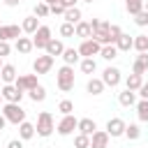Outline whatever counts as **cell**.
Instances as JSON below:
<instances>
[{
	"label": "cell",
	"instance_id": "1",
	"mask_svg": "<svg viewBox=\"0 0 148 148\" xmlns=\"http://www.w3.org/2000/svg\"><path fill=\"white\" fill-rule=\"evenodd\" d=\"M0 113L7 118V123H14V125H21L25 120V109L21 104H14V102H7L0 106Z\"/></svg>",
	"mask_w": 148,
	"mask_h": 148
},
{
	"label": "cell",
	"instance_id": "2",
	"mask_svg": "<svg viewBox=\"0 0 148 148\" xmlns=\"http://www.w3.org/2000/svg\"><path fill=\"white\" fill-rule=\"evenodd\" d=\"M56 86H58L62 92H69V90L74 88V67L62 65V67L56 72Z\"/></svg>",
	"mask_w": 148,
	"mask_h": 148
},
{
	"label": "cell",
	"instance_id": "3",
	"mask_svg": "<svg viewBox=\"0 0 148 148\" xmlns=\"http://www.w3.org/2000/svg\"><path fill=\"white\" fill-rule=\"evenodd\" d=\"M35 130H37V136H51V132L56 130L53 127V116L49 113V111H42L39 116H37V125H35Z\"/></svg>",
	"mask_w": 148,
	"mask_h": 148
},
{
	"label": "cell",
	"instance_id": "4",
	"mask_svg": "<svg viewBox=\"0 0 148 148\" xmlns=\"http://www.w3.org/2000/svg\"><path fill=\"white\" fill-rule=\"evenodd\" d=\"M53 39V32H51V28L49 25H39V30L32 35V44H35V49H46V44Z\"/></svg>",
	"mask_w": 148,
	"mask_h": 148
},
{
	"label": "cell",
	"instance_id": "5",
	"mask_svg": "<svg viewBox=\"0 0 148 148\" xmlns=\"http://www.w3.org/2000/svg\"><path fill=\"white\" fill-rule=\"evenodd\" d=\"M79 53H81V58H92V56H99V53H102V44H97L92 37H90V39H83V42L79 44Z\"/></svg>",
	"mask_w": 148,
	"mask_h": 148
},
{
	"label": "cell",
	"instance_id": "6",
	"mask_svg": "<svg viewBox=\"0 0 148 148\" xmlns=\"http://www.w3.org/2000/svg\"><path fill=\"white\" fill-rule=\"evenodd\" d=\"M0 92H2V99L5 102H14V104H21V99H23V90H18L14 83H5L2 88H0Z\"/></svg>",
	"mask_w": 148,
	"mask_h": 148
},
{
	"label": "cell",
	"instance_id": "7",
	"mask_svg": "<svg viewBox=\"0 0 148 148\" xmlns=\"http://www.w3.org/2000/svg\"><path fill=\"white\" fill-rule=\"evenodd\" d=\"M14 86H16L18 90L28 92V90L37 88V86H39V81H37V74H18V76H16V81H14Z\"/></svg>",
	"mask_w": 148,
	"mask_h": 148
},
{
	"label": "cell",
	"instance_id": "8",
	"mask_svg": "<svg viewBox=\"0 0 148 148\" xmlns=\"http://www.w3.org/2000/svg\"><path fill=\"white\" fill-rule=\"evenodd\" d=\"M76 127H79V120L69 113V116H62V118H60V123H58V127H56V130H58V134H60V136H69Z\"/></svg>",
	"mask_w": 148,
	"mask_h": 148
},
{
	"label": "cell",
	"instance_id": "9",
	"mask_svg": "<svg viewBox=\"0 0 148 148\" xmlns=\"http://www.w3.org/2000/svg\"><path fill=\"white\" fill-rule=\"evenodd\" d=\"M51 67H53V56H49V53L37 56L35 62H32V72L35 74H46V72H51Z\"/></svg>",
	"mask_w": 148,
	"mask_h": 148
},
{
	"label": "cell",
	"instance_id": "10",
	"mask_svg": "<svg viewBox=\"0 0 148 148\" xmlns=\"http://www.w3.org/2000/svg\"><path fill=\"white\" fill-rule=\"evenodd\" d=\"M102 81H104V86H109V88H116V86H120V81H123V76H120V69L118 67H106L104 72H102V76H99Z\"/></svg>",
	"mask_w": 148,
	"mask_h": 148
},
{
	"label": "cell",
	"instance_id": "11",
	"mask_svg": "<svg viewBox=\"0 0 148 148\" xmlns=\"http://www.w3.org/2000/svg\"><path fill=\"white\" fill-rule=\"evenodd\" d=\"M125 127H127V123H125L123 118H109V120H106V134H109L111 139L123 136V134H125Z\"/></svg>",
	"mask_w": 148,
	"mask_h": 148
},
{
	"label": "cell",
	"instance_id": "12",
	"mask_svg": "<svg viewBox=\"0 0 148 148\" xmlns=\"http://www.w3.org/2000/svg\"><path fill=\"white\" fill-rule=\"evenodd\" d=\"M23 35V28L21 25H0V42H9V39H18Z\"/></svg>",
	"mask_w": 148,
	"mask_h": 148
},
{
	"label": "cell",
	"instance_id": "13",
	"mask_svg": "<svg viewBox=\"0 0 148 148\" xmlns=\"http://www.w3.org/2000/svg\"><path fill=\"white\" fill-rule=\"evenodd\" d=\"M109 134H106V130H97L92 136H90V148H106L109 146Z\"/></svg>",
	"mask_w": 148,
	"mask_h": 148
},
{
	"label": "cell",
	"instance_id": "14",
	"mask_svg": "<svg viewBox=\"0 0 148 148\" xmlns=\"http://www.w3.org/2000/svg\"><path fill=\"white\" fill-rule=\"evenodd\" d=\"M132 72L134 74H146L148 72V53H139L136 58H134V62H132Z\"/></svg>",
	"mask_w": 148,
	"mask_h": 148
},
{
	"label": "cell",
	"instance_id": "15",
	"mask_svg": "<svg viewBox=\"0 0 148 148\" xmlns=\"http://www.w3.org/2000/svg\"><path fill=\"white\" fill-rule=\"evenodd\" d=\"M76 130H79V134H88V136H92V134L97 132V123H95L92 118H81Z\"/></svg>",
	"mask_w": 148,
	"mask_h": 148
},
{
	"label": "cell",
	"instance_id": "16",
	"mask_svg": "<svg viewBox=\"0 0 148 148\" xmlns=\"http://www.w3.org/2000/svg\"><path fill=\"white\" fill-rule=\"evenodd\" d=\"M16 76H18V74H16V67L9 65V62H5L2 69H0V81H2V83H14Z\"/></svg>",
	"mask_w": 148,
	"mask_h": 148
},
{
	"label": "cell",
	"instance_id": "17",
	"mask_svg": "<svg viewBox=\"0 0 148 148\" xmlns=\"http://www.w3.org/2000/svg\"><path fill=\"white\" fill-rule=\"evenodd\" d=\"M21 28H23L25 35H35V32L39 30V18H37L35 14H32V16H25L23 23H21Z\"/></svg>",
	"mask_w": 148,
	"mask_h": 148
},
{
	"label": "cell",
	"instance_id": "18",
	"mask_svg": "<svg viewBox=\"0 0 148 148\" xmlns=\"http://www.w3.org/2000/svg\"><path fill=\"white\" fill-rule=\"evenodd\" d=\"M35 134H37V130H35V125H32V123L23 120V123L18 125V139H21V141H28V139H32Z\"/></svg>",
	"mask_w": 148,
	"mask_h": 148
},
{
	"label": "cell",
	"instance_id": "19",
	"mask_svg": "<svg viewBox=\"0 0 148 148\" xmlns=\"http://www.w3.org/2000/svg\"><path fill=\"white\" fill-rule=\"evenodd\" d=\"M141 86H143V76H141V74H134V72H132V74L125 79V88L132 90V92H139Z\"/></svg>",
	"mask_w": 148,
	"mask_h": 148
},
{
	"label": "cell",
	"instance_id": "20",
	"mask_svg": "<svg viewBox=\"0 0 148 148\" xmlns=\"http://www.w3.org/2000/svg\"><path fill=\"white\" fill-rule=\"evenodd\" d=\"M109 25H111V23H106L104 28H99V30H95V32H92V39H95L97 44H102V46L111 44V37H109Z\"/></svg>",
	"mask_w": 148,
	"mask_h": 148
},
{
	"label": "cell",
	"instance_id": "21",
	"mask_svg": "<svg viewBox=\"0 0 148 148\" xmlns=\"http://www.w3.org/2000/svg\"><path fill=\"white\" fill-rule=\"evenodd\" d=\"M104 88H106V86H104V81H102V79H95V76H92V79H88V83H86V90H88L90 95H102V92H104Z\"/></svg>",
	"mask_w": 148,
	"mask_h": 148
},
{
	"label": "cell",
	"instance_id": "22",
	"mask_svg": "<svg viewBox=\"0 0 148 148\" xmlns=\"http://www.w3.org/2000/svg\"><path fill=\"white\" fill-rule=\"evenodd\" d=\"M76 37H81V42L92 37V28H90V21H79V23H76Z\"/></svg>",
	"mask_w": 148,
	"mask_h": 148
},
{
	"label": "cell",
	"instance_id": "23",
	"mask_svg": "<svg viewBox=\"0 0 148 148\" xmlns=\"http://www.w3.org/2000/svg\"><path fill=\"white\" fill-rule=\"evenodd\" d=\"M44 51H46L49 56H53V58H56V56H62V51H65V44H62L60 39H56V37H53V39L46 44V49H44Z\"/></svg>",
	"mask_w": 148,
	"mask_h": 148
},
{
	"label": "cell",
	"instance_id": "24",
	"mask_svg": "<svg viewBox=\"0 0 148 148\" xmlns=\"http://www.w3.org/2000/svg\"><path fill=\"white\" fill-rule=\"evenodd\" d=\"M62 60H65V65L74 67V65L81 60V53H79V49H65V51H62Z\"/></svg>",
	"mask_w": 148,
	"mask_h": 148
},
{
	"label": "cell",
	"instance_id": "25",
	"mask_svg": "<svg viewBox=\"0 0 148 148\" xmlns=\"http://www.w3.org/2000/svg\"><path fill=\"white\" fill-rule=\"evenodd\" d=\"M118 102H120V106H134L136 104V92L125 88L123 92H118Z\"/></svg>",
	"mask_w": 148,
	"mask_h": 148
},
{
	"label": "cell",
	"instance_id": "26",
	"mask_svg": "<svg viewBox=\"0 0 148 148\" xmlns=\"http://www.w3.org/2000/svg\"><path fill=\"white\" fill-rule=\"evenodd\" d=\"M32 49H35L32 37H18V39H16V51H18V53H23V56H25V53H30Z\"/></svg>",
	"mask_w": 148,
	"mask_h": 148
},
{
	"label": "cell",
	"instance_id": "27",
	"mask_svg": "<svg viewBox=\"0 0 148 148\" xmlns=\"http://www.w3.org/2000/svg\"><path fill=\"white\" fill-rule=\"evenodd\" d=\"M116 49L118 51H130V49H134V37H130V35H120L118 37V42H116Z\"/></svg>",
	"mask_w": 148,
	"mask_h": 148
},
{
	"label": "cell",
	"instance_id": "28",
	"mask_svg": "<svg viewBox=\"0 0 148 148\" xmlns=\"http://www.w3.org/2000/svg\"><path fill=\"white\" fill-rule=\"evenodd\" d=\"M125 9H127V14L136 16L139 12H143V0H125Z\"/></svg>",
	"mask_w": 148,
	"mask_h": 148
},
{
	"label": "cell",
	"instance_id": "29",
	"mask_svg": "<svg viewBox=\"0 0 148 148\" xmlns=\"http://www.w3.org/2000/svg\"><path fill=\"white\" fill-rule=\"evenodd\" d=\"M28 97H30L32 102H44V99H46V88H44V86H37V88L28 90Z\"/></svg>",
	"mask_w": 148,
	"mask_h": 148
},
{
	"label": "cell",
	"instance_id": "30",
	"mask_svg": "<svg viewBox=\"0 0 148 148\" xmlns=\"http://www.w3.org/2000/svg\"><path fill=\"white\" fill-rule=\"evenodd\" d=\"M136 116L141 123H148V99H139L136 102Z\"/></svg>",
	"mask_w": 148,
	"mask_h": 148
},
{
	"label": "cell",
	"instance_id": "31",
	"mask_svg": "<svg viewBox=\"0 0 148 148\" xmlns=\"http://www.w3.org/2000/svg\"><path fill=\"white\" fill-rule=\"evenodd\" d=\"M65 21H67V23H72V25H76V23L81 21V9H79V7L67 9V12H65Z\"/></svg>",
	"mask_w": 148,
	"mask_h": 148
},
{
	"label": "cell",
	"instance_id": "32",
	"mask_svg": "<svg viewBox=\"0 0 148 148\" xmlns=\"http://www.w3.org/2000/svg\"><path fill=\"white\" fill-rule=\"evenodd\" d=\"M134 49L139 53H148V35H136L134 37Z\"/></svg>",
	"mask_w": 148,
	"mask_h": 148
},
{
	"label": "cell",
	"instance_id": "33",
	"mask_svg": "<svg viewBox=\"0 0 148 148\" xmlns=\"http://www.w3.org/2000/svg\"><path fill=\"white\" fill-rule=\"evenodd\" d=\"M104 60H113V58H118V49H116V44H106V46H102V53H99Z\"/></svg>",
	"mask_w": 148,
	"mask_h": 148
},
{
	"label": "cell",
	"instance_id": "34",
	"mask_svg": "<svg viewBox=\"0 0 148 148\" xmlns=\"http://www.w3.org/2000/svg\"><path fill=\"white\" fill-rule=\"evenodd\" d=\"M95 69H97L95 58H81V72H83V74H92Z\"/></svg>",
	"mask_w": 148,
	"mask_h": 148
},
{
	"label": "cell",
	"instance_id": "35",
	"mask_svg": "<svg viewBox=\"0 0 148 148\" xmlns=\"http://www.w3.org/2000/svg\"><path fill=\"white\" fill-rule=\"evenodd\" d=\"M125 136H127L130 141H136V139L141 136V130H139V125H136V123H130V125L125 127Z\"/></svg>",
	"mask_w": 148,
	"mask_h": 148
},
{
	"label": "cell",
	"instance_id": "36",
	"mask_svg": "<svg viewBox=\"0 0 148 148\" xmlns=\"http://www.w3.org/2000/svg\"><path fill=\"white\" fill-rule=\"evenodd\" d=\"M49 14H51V7H49L44 0L35 5V16H37V18H44V16H49Z\"/></svg>",
	"mask_w": 148,
	"mask_h": 148
},
{
	"label": "cell",
	"instance_id": "37",
	"mask_svg": "<svg viewBox=\"0 0 148 148\" xmlns=\"http://www.w3.org/2000/svg\"><path fill=\"white\" fill-rule=\"evenodd\" d=\"M58 111H60L62 116H69V113L74 111V102H72V99H60V102H58Z\"/></svg>",
	"mask_w": 148,
	"mask_h": 148
},
{
	"label": "cell",
	"instance_id": "38",
	"mask_svg": "<svg viewBox=\"0 0 148 148\" xmlns=\"http://www.w3.org/2000/svg\"><path fill=\"white\" fill-rule=\"evenodd\" d=\"M74 148H90V136L88 134H76L74 136Z\"/></svg>",
	"mask_w": 148,
	"mask_h": 148
},
{
	"label": "cell",
	"instance_id": "39",
	"mask_svg": "<svg viewBox=\"0 0 148 148\" xmlns=\"http://www.w3.org/2000/svg\"><path fill=\"white\" fill-rule=\"evenodd\" d=\"M60 35H62V37H76V25H72V23L65 21V23L60 25Z\"/></svg>",
	"mask_w": 148,
	"mask_h": 148
},
{
	"label": "cell",
	"instance_id": "40",
	"mask_svg": "<svg viewBox=\"0 0 148 148\" xmlns=\"http://www.w3.org/2000/svg\"><path fill=\"white\" fill-rule=\"evenodd\" d=\"M120 35H123V30H120V25H116V23H111V25H109V37H111V44H116Z\"/></svg>",
	"mask_w": 148,
	"mask_h": 148
},
{
	"label": "cell",
	"instance_id": "41",
	"mask_svg": "<svg viewBox=\"0 0 148 148\" xmlns=\"http://www.w3.org/2000/svg\"><path fill=\"white\" fill-rule=\"evenodd\" d=\"M134 23L139 25V28H143V25H148V12L143 9V12H139L136 16H134Z\"/></svg>",
	"mask_w": 148,
	"mask_h": 148
},
{
	"label": "cell",
	"instance_id": "42",
	"mask_svg": "<svg viewBox=\"0 0 148 148\" xmlns=\"http://www.w3.org/2000/svg\"><path fill=\"white\" fill-rule=\"evenodd\" d=\"M65 12H67V9H65V7L60 5V2H56V5H51V14H58V16H65Z\"/></svg>",
	"mask_w": 148,
	"mask_h": 148
},
{
	"label": "cell",
	"instance_id": "43",
	"mask_svg": "<svg viewBox=\"0 0 148 148\" xmlns=\"http://www.w3.org/2000/svg\"><path fill=\"white\" fill-rule=\"evenodd\" d=\"M9 51H12V46H9V42H0V58H5V56H9Z\"/></svg>",
	"mask_w": 148,
	"mask_h": 148
},
{
	"label": "cell",
	"instance_id": "44",
	"mask_svg": "<svg viewBox=\"0 0 148 148\" xmlns=\"http://www.w3.org/2000/svg\"><path fill=\"white\" fill-rule=\"evenodd\" d=\"M139 95H141V99H148V81H143V86L139 88Z\"/></svg>",
	"mask_w": 148,
	"mask_h": 148
},
{
	"label": "cell",
	"instance_id": "45",
	"mask_svg": "<svg viewBox=\"0 0 148 148\" xmlns=\"http://www.w3.org/2000/svg\"><path fill=\"white\" fill-rule=\"evenodd\" d=\"M7 148H23V141H21V139H12V141L7 143Z\"/></svg>",
	"mask_w": 148,
	"mask_h": 148
},
{
	"label": "cell",
	"instance_id": "46",
	"mask_svg": "<svg viewBox=\"0 0 148 148\" xmlns=\"http://www.w3.org/2000/svg\"><path fill=\"white\" fill-rule=\"evenodd\" d=\"M76 2H79V0H60V5H62L65 9H72V7H76Z\"/></svg>",
	"mask_w": 148,
	"mask_h": 148
},
{
	"label": "cell",
	"instance_id": "47",
	"mask_svg": "<svg viewBox=\"0 0 148 148\" xmlns=\"http://www.w3.org/2000/svg\"><path fill=\"white\" fill-rule=\"evenodd\" d=\"M2 2H5L7 7H18V5H21V0H2Z\"/></svg>",
	"mask_w": 148,
	"mask_h": 148
},
{
	"label": "cell",
	"instance_id": "48",
	"mask_svg": "<svg viewBox=\"0 0 148 148\" xmlns=\"http://www.w3.org/2000/svg\"><path fill=\"white\" fill-rule=\"evenodd\" d=\"M5 125H7V118L0 113V130H5Z\"/></svg>",
	"mask_w": 148,
	"mask_h": 148
},
{
	"label": "cell",
	"instance_id": "49",
	"mask_svg": "<svg viewBox=\"0 0 148 148\" xmlns=\"http://www.w3.org/2000/svg\"><path fill=\"white\" fill-rule=\"evenodd\" d=\"M44 2H46V5L51 7V5H56V2H60V0H44Z\"/></svg>",
	"mask_w": 148,
	"mask_h": 148
},
{
	"label": "cell",
	"instance_id": "50",
	"mask_svg": "<svg viewBox=\"0 0 148 148\" xmlns=\"http://www.w3.org/2000/svg\"><path fill=\"white\" fill-rule=\"evenodd\" d=\"M143 9H146V12H148V2H143Z\"/></svg>",
	"mask_w": 148,
	"mask_h": 148
},
{
	"label": "cell",
	"instance_id": "51",
	"mask_svg": "<svg viewBox=\"0 0 148 148\" xmlns=\"http://www.w3.org/2000/svg\"><path fill=\"white\" fill-rule=\"evenodd\" d=\"M2 65H5V62H2V58H0V69H2Z\"/></svg>",
	"mask_w": 148,
	"mask_h": 148
},
{
	"label": "cell",
	"instance_id": "52",
	"mask_svg": "<svg viewBox=\"0 0 148 148\" xmlns=\"http://www.w3.org/2000/svg\"><path fill=\"white\" fill-rule=\"evenodd\" d=\"M0 102H2V92H0Z\"/></svg>",
	"mask_w": 148,
	"mask_h": 148
},
{
	"label": "cell",
	"instance_id": "53",
	"mask_svg": "<svg viewBox=\"0 0 148 148\" xmlns=\"http://www.w3.org/2000/svg\"><path fill=\"white\" fill-rule=\"evenodd\" d=\"M83 2H92V0H83Z\"/></svg>",
	"mask_w": 148,
	"mask_h": 148
}]
</instances>
